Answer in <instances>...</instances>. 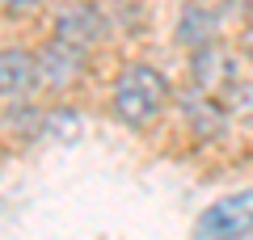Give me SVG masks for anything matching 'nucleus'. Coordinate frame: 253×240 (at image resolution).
I'll return each instance as SVG.
<instances>
[{
	"label": "nucleus",
	"mask_w": 253,
	"mask_h": 240,
	"mask_svg": "<svg viewBox=\"0 0 253 240\" xmlns=\"http://www.w3.org/2000/svg\"><path fill=\"white\" fill-rule=\"evenodd\" d=\"M169 106H173V84H169V76H165L161 68H152V63H126V68L118 72L114 89H110V110H114V118L123 126H131V131L152 126Z\"/></svg>",
	"instance_id": "f257e3e1"
},
{
	"label": "nucleus",
	"mask_w": 253,
	"mask_h": 240,
	"mask_svg": "<svg viewBox=\"0 0 253 240\" xmlns=\"http://www.w3.org/2000/svg\"><path fill=\"white\" fill-rule=\"evenodd\" d=\"M194 240H249L253 236V186L219 194L194 219Z\"/></svg>",
	"instance_id": "f03ea898"
},
{
	"label": "nucleus",
	"mask_w": 253,
	"mask_h": 240,
	"mask_svg": "<svg viewBox=\"0 0 253 240\" xmlns=\"http://www.w3.org/2000/svg\"><path fill=\"white\" fill-rule=\"evenodd\" d=\"M241 68L245 63L232 51H224L219 42L203 46V51H190V84L199 93H211V97H224L236 80H241Z\"/></svg>",
	"instance_id": "7ed1b4c3"
},
{
	"label": "nucleus",
	"mask_w": 253,
	"mask_h": 240,
	"mask_svg": "<svg viewBox=\"0 0 253 240\" xmlns=\"http://www.w3.org/2000/svg\"><path fill=\"white\" fill-rule=\"evenodd\" d=\"M106 34H110L106 13H101L97 4H84L81 0V4H72V9H63L59 17H55V34L51 38H59V42H68V46H81V51H93Z\"/></svg>",
	"instance_id": "20e7f679"
},
{
	"label": "nucleus",
	"mask_w": 253,
	"mask_h": 240,
	"mask_svg": "<svg viewBox=\"0 0 253 240\" xmlns=\"http://www.w3.org/2000/svg\"><path fill=\"white\" fill-rule=\"evenodd\" d=\"M38 89H42L38 51H26V46H0V97L26 101L30 93H38Z\"/></svg>",
	"instance_id": "39448f33"
},
{
	"label": "nucleus",
	"mask_w": 253,
	"mask_h": 240,
	"mask_svg": "<svg viewBox=\"0 0 253 240\" xmlns=\"http://www.w3.org/2000/svg\"><path fill=\"white\" fill-rule=\"evenodd\" d=\"M84 55H89V51L51 38V42L38 51V76H42V89H55V93L72 89L76 80L84 76Z\"/></svg>",
	"instance_id": "423d86ee"
},
{
	"label": "nucleus",
	"mask_w": 253,
	"mask_h": 240,
	"mask_svg": "<svg viewBox=\"0 0 253 240\" xmlns=\"http://www.w3.org/2000/svg\"><path fill=\"white\" fill-rule=\"evenodd\" d=\"M219 30H224V17H219L211 4H186V9L177 13L173 38H177L181 51H203V46L219 42Z\"/></svg>",
	"instance_id": "0eeeda50"
},
{
	"label": "nucleus",
	"mask_w": 253,
	"mask_h": 240,
	"mask_svg": "<svg viewBox=\"0 0 253 240\" xmlns=\"http://www.w3.org/2000/svg\"><path fill=\"white\" fill-rule=\"evenodd\" d=\"M181 106V118L190 122V131L194 135H219L228 126V110H224V101L219 97H211V93H199V89H190L186 97L177 101Z\"/></svg>",
	"instance_id": "6e6552de"
},
{
	"label": "nucleus",
	"mask_w": 253,
	"mask_h": 240,
	"mask_svg": "<svg viewBox=\"0 0 253 240\" xmlns=\"http://www.w3.org/2000/svg\"><path fill=\"white\" fill-rule=\"evenodd\" d=\"M0 9L9 13V17H30V13L42 9V0H0Z\"/></svg>",
	"instance_id": "1a4fd4ad"
},
{
	"label": "nucleus",
	"mask_w": 253,
	"mask_h": 240,
	"mask_svg": "<svg viewBox=\"0 0 253 240\" xmlns=\"http://www.w3.org/2000/svg\"><path fill=\"white\" fill-rule=\"evenodd\" d=\"M241 63H245V68L253 72V30H249L245 38H241Z\"/></svg>",
	"instance_id": "9d476101"
},
{
	"label": "nucleus",
	"mask_w": 253,
	"mask_h": 240,
	"mask_svg": "<svg viewBox=\"0 0 253 240\" xmlns=\"http://www.w3.org/2000/svg\"><path fill=\"white\" fill-rule=\"evenodd\" d=\"M245 17H249V26H253V4H249V9H245Z\"/></svg>",
	"instance_id": "9b49d317"
}]
</instances>
